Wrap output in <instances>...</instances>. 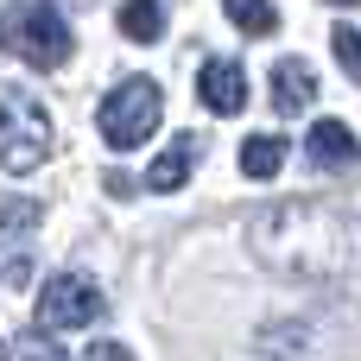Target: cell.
I'll use <instances>...</instances> for the list:
<instances>
[{
	"label": "cell",
	"mask_w": 361,
	"mask_h": 361,
	"mask_svg": "<svg viewBox=\"0 0 361 361\" xmlns=\"http://www.w3.org/2000/svg\"><path fill=\"white\" fill-rule=\"evenodd\" d=\"M254 254L292 279H343L361 267V222L330 203H286L254 216Z\"/></svg>",
	"instance_id": "cell-1"
},
{
	"label": "cell",
	"mask_w": 361,
	"mask_h": 361,
	"mask_svg": "<svg viewBox=\"0 0 361 361\" xmlns=\"http://www.w3.org/2000/svg\"><path fill=\"white\" fill-rule=\"evenodd\" d=\"M0 44L32 70H57L70 57V25H63V13L51 0H13L6 25H0Z\"/></svg>",
	"instance_id": "cell-2"
},
{
	"label": "cell",
	"mask_w": 361,
	"mask_h": 361,
	"mask_svg": "<svg viewBox=\"0 0 361 361\" xmlns=\"http://www.w3.org/2000/svg\"><path fill=\"white\" fill-rule=\"evenodd\" d=\"M159 108H165L159 82H152V76H127V82L102 102V140H108L114 152L146 146V140H152V127H159Z\"/></svg>",
	"instance_id": "cell-3"
},
{
	"label": "cell",
	"mask_w": 361,
	"mask_h": 361,
	"mask_svg": "<svg viewBox=\"0 0 361 361\" xmlns=\"http://www.w3.org/2000/svg\"><path fill=\"white\" fill-rule=\"evenodd\" d=\"M51 159V121L32 95H0V171H32Z\"/></svg>",
	"instance_id": "cell-4"
},
{
	"label": "cell",
	"mask_w": 361,
	"mask_h": 361,
	"mask_svg": "<svg viewBox=\"0 0 361 361\" xmlns=\"http://www.w3.org/2000/svg\"><path fill=\"white\" fill-rule=\"evenodd\" d=\"M102 317V292L82 279V273H57L44 292H38V330L63 336V330H82Z\"/></svg>",
	"instance_id": "cell-5"
},
{
	"label": "cell",
	"mask_w": 361,
	"mask_h": 361,
	"mask_svg": "<svg viewBox=\"0 0 361 361\" xmlns=\"http://www.w3.org/2000/svg\"><path fill=\"white\" fill-rule=\"evenodd\" d=\"M197 95H203L209 114H241V108H247V76H241V63L209 57L203 76H197Z\"/></svg>",
	"instance_id": "cell-6"
},
{
	"label": "cell",
	"mask_w": 361,
	"mask_h": 361,
	"mask_svg": "<svg viewBox=\"0 0 361 361\" xmlns=\"http://www.w3.org/2000/svg\"><path fill=\"white\" fill-rule=\"evenodd\" d=\"M317 102V70L305 57H279L273 63V108L279 114H305Z\"/></svg>",
	"instance_id": "cell-7"
},
{
	"label": "cell",
	"mask_w": 361,
	"mask_h": 361,
	"mask_svg": "<svg viewBox=\"0 0 361 361\" xmlns=\"http://www.w3.org/2000/svg\"><path fill=\"white\" fill-rule=\"evenodd\" d=\"M361 159V140L349 121H317L311 127V165L317 171H336V165H355Z\"/></svg>",
	"instance_id": "cell-8"
},
{
	"label": "cell",
	"mask_w": 361,
	"mask_h": 361,
	"mask_svg": "<svg viewBox=\"0 0 361 361\" xmlns=\"http://www.w3.org/2000/svg\"><path fill=\"white\" fill-rule=\"evenodd\" d=\"M190 159H197V140H171L159 159H152V171H146V190H178L184 178H190Z\"/></svg>",
	"instance_id": "cell-9"
},
{
	"label": "cell",
	"mask_w": 361,
	"mask_h": 361,
	"mask_svg": "<svg viewBox=\"0 0 361 361\" xmlns=\"http://www.w3.org/2000/svg\"><path fill=\"white\" fill-rule=\"evenodd\" d=\"M279 165H286V140H279V133H254V140L241 146V171H247V178H273Z\"/></svg>",
	"instance_id": "cell-10"
},
{
	"label": "cell",
	"mask_w": 361,
	"mask_h": 361,
	"mask_svg": "<svg viewBox=\"0 0 361 361\" xmlns=\"http://www.w3.org/2000/svg\"><path fill=\"white\" fill-rule=\"evenodd\" d=\"M121 32H127L133 44H152V38L165 32V6H159V0H127V6H121Z\"/></svg>",
	"instance_id": "cell-11"
},
{
	"label": "cell",
	"mask_w": 361,
	"mask_h": 361,
	"mask_svg": "<svg viewBox=\"0 0 361 361\" xmlns=\"http://www.w3.org/2000/svg\"><path fill=\"white\" fill-rule=\"evenodd\" d=\"M228 6V19L247 32V38H267L273 25H279V13H273V0H222Z\"/></svg>",
	"instance_id": "cell-12"
},
{
	"label": "cell",
	"mask_w": 361,
	"mask_h": 361,
	"mask_svg": "<svg viewBox=\"0 0 361 361\" xmlns=\"http://www.w3.org/2000/svg\"><path fill=\"white\" fill-rule=\"evenodd\" d=\"M330 51H336V63L361 82V32L355 25H330Z\"/></svg>",
	"instance_id": "cell-13"
},
{
	"label": "cell",
	"mask_w": 361,
	"mask_h": 361,
	"mask_svg": "<svg viewBox=\"0 0 361 361\" xmlns=\"http://www.w3.org/2000/svg\"><path fill=\"white\" fill-rule=\"evenodd\" d=\"M32 222H38V203H6V209H0V228H6V235H25Z\"/></svg>",
	"instance_id": "cell-14"
},
{
	"label": "cell",
	"mask_w": 361,
	"mask_h": 361,
	"mask_svg": "<svg viewBox=\"0 0 361 361\" xmlns=\"http://www.w3.org/2000/svg\"><path fill=\"white\" fill-rule=\"evenodd\" d=\"M25 273H32V260L6 247V254H0V279H6V286H25Z\"/></svg>",
	"instance_id": "cell-15"
},
{
	"label": "cell",
	"mask_w": 361,
	"mask_h": 361,
	"mask_svg": "<svg viewBox=\"0 0 361 361\" xmlns=\"http://www.w3.org/2000/svg\"><path fill=\"white\" fill-rule=\"evenodd\" d=\"M19 355H25V361H63L51 343H44V336H19Z\"/></svg>",
	"instance_id": "cell-16"
},
{
	"label": "cell",
	"mask_w": 361,
	"mask_h": 361,
	"mask_svg": "<svg viewBox=\"0 0 361 361\" xmlns=\"http://www.w3.org/2000/svg\"><path fill=\"white\" fill-rule=\"evenodd\" d=\"M89 361H133V355H127V349H114V343H95V349H89Z\"/></svg>",
	"instance_id": "cell-17"
},
{
	"label": "cell",
	"mask_w": 361,
	"mask_h": 361,
	"mask_svg": "<svg viewBox=\"0 0 361 361\" xmlns=\"http://www.w3.org/2000/svg\"><path fill=\"white\" fill-rule=\"evenodd\" d=\"M336 6H355V0H336Z\"/></svg>",
	"instance_id": "cell-18"
}]
</instances>
